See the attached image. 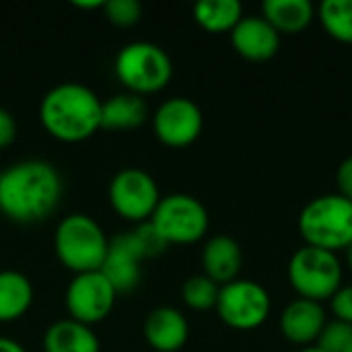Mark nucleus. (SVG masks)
<instances>
[{
    "label": "nucleus",
    "mask_w": 352,
    "mask_h": 352,
    "mask_svg": "<svg viewBox=\"0 0 352 352\" xmlns=\"http://www.w3.org/2000/svg\"><path fill=\"white\" fill-rule=\"evenodd\" d=\"M64 194L60 171L43 159H25L0 173V212L19 225H35L56 212Z\"/></svg>",
    "instance_id": "obj_1"
},
{
    "label": "nucleus",
    "mask_w": 352,
    "mask_h": 352,
    "mask_svg": "<svg viewBox=\"0 0 352 352\" xmlns=\"http://www.w3.org/2000/svg\"><path fill=\"white\" fill-rule=\"evenodd\" d=\"M101 99L82 82H60L39 103L43 130L60 142H82L101 130Z\"/></svg>",
    "instance_id": "obj_2"
},
{
    "label": "nucleus",
    "mask_w": 352,
    "mask_h": 352,
    "mask_svg": "<svg viewBox=\"0 0 352 352\" xmlns=\"http://www.w3.org/2000/svg\"><path fill=\"white\" fill-rule=\"evenodd\" d=\"M54 250L60 264L72 274L97 272L105 262L109 239L93 217L72 212L58 223Z\"/></svg>",
    "instance_id": "obj_3"
},
{
    "label": "nucleus",
    "mask_w": 352,
    "mask_h": 352,
    "mask_svg": "<svg viewBox=\"0 0 352 352\" xmlns=\"http://www.w3.org/2000/svg\"><path fill=\"white\" fill-rule=\"evenodd\" d=\"M297 229L305 245L346 252L352 245V202L338 192L318 196L301 208Z\"/></svg>",
    "instance_id": "obj_4"
},
{
    "label": "nucleus",
    "mask_w": 352,
    "mask_h": 352,
    "mask_svg": "<svg viewBox=\"0 0 352 352\" xmlns=\"http://www.w3.org/2000/svg\"><path fill=\"white\" fill-rule=\"evenodd\" d=\"M113 72L128 93L144 97L169 85L173 62L169 54L153 41H130L118 52Z\"/></svg>",
    "instance_id": "obj_5"
},
{
    "label": "nucleus",
    "mask_w": 352,
    "mask_h": 352,
    "mask_svg": "<svg viewBox=\"0 0 352 352\" xmlns=\"http://www.w3.org/2000/svg\"><path fill=\"white\" fill-rule=\"evenodd\" d=\"M289 283L301 299L330 301L334 293L344 285V268L338 254L303 245L289 260Z\"/></svg>",
    "instance_id": "obj_6"
},
{
    "label": "nucleus",
    "mask_w": 352,
    "mask_h": 352,
    "mask_svg": "<svg viewBox=\"0 0 352 352\" xmlns=\"http://www.w3.org/2000/svg\"><path fill=\"white\" fill-rule=\"evenodd\" d=\"M151 223L167 245H190L200 241L210 225L206 206L190 194L161 196Z\"/></svg>",
    "instance_id": "obj_7"
},
{
    "label": "nucleus",
    "mask_w": 352,
    "mask_h": 352,
    "mask_svg": "<svg viewBox=\"0 0 352 352\" xmlns=\"http://www.w3.org/2000/svg\"><path fill=\"white\" fill-rule=\"evenodd\" d=\"M214 309L225 326L239 332H252L264 326L268 320L272 311V299L260 283L237 278L221 287Z\"/></svg>",
    "instance_id": "obj_8"
},
{
    "label": "nucleus",
    "mask_w": 352,
    "mask_h": 352,
    "mask_svg": "<svg viewBox=\"0 0 352 352\" xmlns=\"http://www.w3.org/2000/svg\"><path fill=\"white\" fill-rule=\"evenodd\" d=\"M107 198L116 214L134 225L151 221L161 192L155 177L140 167H126L118 171L107 188Z\"/></svg>",
    "instance_id": "obj_9"
},
{
    "label": "nucleus",
    "mask_w": 352,
    "mask_h": 352,
    "mask_svg": "<svg viewBox=\"0 0 352 352\" xmlns=\"http://www.w3.org/2000/svg\"><path fill=\"white\" fill-rule=\"evenodd\" d=\"M118 293L109 285V280L97 272H85L74 274V278L68 283L64 293V305L68 309L70 320L80 322L85 326H93L103 322L113 305H116Z\"/></svg>",
    "instance_id": "obj_10"
},
{
    "label": "nucleus",
    "mask_w": 352,
    "mask_h": 352,
    "mask_svg": "<svg viewBox=\"0 0 352 352\" xmlns=\"http://www.w3.org/2000/svg\"><path fill=\"white\" fill-rule=\"evenodd\" d=\"M204 128V116L196 101L188 97H169L153 113L155 136L169 148H184L198 140Z\"/></svg>",
    "instance_id": "obj_11"
},
{
    "label": "nucleus",
    "mask_w": 352,
    "mask_h": 352,
    "mask_svg": "<svg viewBox=\"0 0 352 352\" xmlns=\"http://www.w3.org/2000/svg\"><path fill=\"white\" fill-rule=\"evenodd\" d=\"M142 252L132 231L120 233L109 239V250L101 266V274L109 280L113 291L130 293L140 285L142 278Z\"/></svg>",
    "instance_id": "obj_12"
},
{
    "label": "nucleus",
    "mask_w": 352,
    "mask_h": 352,
    "mask_svg": "<svg viewBox=\"0 0 352 352\" xmlns=\"http://www.w3.org/2000/svg\"><path fill=\"white\" fill-rule=\"evenodd\" d=\"M229 35L233 50L252 62L270 60L280 50V33L262 14H243Z\"/></svg>",
    "instance_id": "obj_13"
},
{
    "label": "nucleus",
    "mask_w": 352,
    "mask_h": 352,
    "mask_svg": "<svg viewBox=\"0 0 352 352\" xmlns=\"http://www.w3.org/2000/svg\"><path fill=\"white\" fill-rule=\"evenodd\" d=\"M328 324V314L324 309V303L309 301V299H293L285 305L278 318L280 334L299 346H311L318 342L324 326Z\"/></svg>",
    "instance_id": "obj_14"
},
{
    "label": "nucleus",
    "mask_w": 352,
    "mask_h": 352,
    "mask_svg": "<svg viewBox=\"0 0 352 352\" xmlns=\"http://www.w3.org/2000/svg\"><path fill=\"white\" fill-rule=\"evenodd\" d=\"M142 334L153 351L177 352L190 338V324L177 307L161 305L146 316Z\"/></svg>",
    "instance_id": "obj_15"
},
{
    "label": "nucleus",
    "mask_w": 352,
    "mask_h": 352,
    "mask_svg": "<svg viewBox=\"0 0 352 352\" xmlns=\"http://www.w3.org/2000/svg\"><path fill=\"white\" fill-rule=\"evenodd\" d=\"M202 274L214 280L219 287L229 285L239 278L243 266V252L241 245L229 235H214L202 248Z\"/></svg>",
    "instance_id": "obj_16"
},
{
    "label": "nucleus",
    "mask_w": 352,
    "mask_h": 352,
    "mask_svg": "<svg viewBox=\"0 0 352 352\" xmlns=\"http://www.w3.org/2000/svg\"><path fill=\"white\" fill-rule=\"evenodd\" d=\"M148 120V105L142 95L118 93L101 103V128L111 132H128L140 128Z\"/></svg>",
    "instance_id": "obj_17"
},
{
    "label": "nucleus",
    "mask_w": 352,
    "mask_h": 352,
    "mask_svg": "<svg viewBox=\"0 0 352 352\" xmlns=\"http://www.w3.org/2000/svg\"><path fill=\"white\" fill-rule=\"evenodd\" d=\"M43 352H99V338L91 330L74 320L54 322L43 334Z\"/></svg>",
    "instance_id": "obj_18"
},
{
    "label": "nucleus",
    "mask_w": 352,
    "mask_h": 352,
    "mask_svg": "<svg viewBox=\"0 0 352 352\" xmlns=\"http://www.w3.org/2000/svg\"><path fill=\"white\" fill-rule=\"evenodd\" d=\"M262 16L283 35L301 33L316 19V6L309 0H266Z\"/></svg>",
    "instance_id": "obj_19"
},
{
    "label": "nucleus",
    "mask_w": 352,
    "mask_h": 352,
    "mask_svg": "<svg viewBox=\"0 0 352 352\" xmlns=\"http://www.w3.org/2000/svg\"><path fill=\"white\" fill-rule=\"evenodd\" d=\"M33 285L19 270H0V324L21 320L33 305Z\"/></svg>",
    "instance_id": "obj_20"
},
{
    "label": "nucleus",
    "mask_w": 352,
    "mask_h": 352,
    "mask_svg": "<svg viewBox=\"0 0 352 352\" xmlns=\"http://www.w3.org/2000/svg\"><path fill=\"white\" fill-rule=\"evenodd\" d=\"M196 23L210 33H231L243 19V4L239 0H200L194 4Z\"/></svg>",
    "instance_id": "obj_21"
},
{
    "label": "nucleus",
    "mask_w": 352,
    "mask_h": 352,
    "mask_svg": "<svg viewBox=\"0 0 352 352\" xmlns=\"http://www.w3.org/2000/svg\"><path fill=\"white\" fill-rule=\"evenodd\" d=\"M316 14L330 37L352 43V0H324Z\"/></svg>",
    "instance_id": "obj_22"
},
{
    "label": "nucleus",
    "mask_w": 352,
    "mask_h": 352,
    "mask_svg": "<svg viewBox=\"0 0 352 352\" xmlns=\"http://www.w3.org/2000/svg\"><path fill=\"white\" fill-rule=\"evenodd\" d=\"M219 291L221 287L214 280H210L206 274H194L184 283L182 299L194 311H208L217 307Z\"/></svg>",
    "instance_id": "obj_23"
},
{
    "label": "nucleus",
    "mask_w": 352,
    "mask_h": 352,
    "mask_svg": "<svg viewBox=\"0 0 352 352\" xmlns=\"http://www.w3.org/2000/svg\"><path fill=\"white\" fill-rule=\"evenodd\" d=\"M352 344V326L332 320L324 326L316 346L324 352H344Z\"/></svg>",
    "instance_id": "obj_24"
},
{
    "label": "nucleus",
    "mask_w": 352,
    "mask_h": 352,
    "mask_svg": "<svg viewBox=\"0 0 352 352\" xmlns=\"http://www.w3.org/2000/svg\"><path fill=\"white\" fill-rule=\"evenodd\" d=\"M103 12L109 23L118 27H132L142 16V4L138 0H107L103 2Z\"/></svg>",
    "instance_id": "obj_25"
},
{
    "label": "nucleus",
    "mask_w": 352,
    "mask_h": 352,
    "mask_svg": "<svg viewBox=\"0 0 352 352\" xmlns=\"http://www.w3.org/2000/svg\"><path fill=\"white\" fill-rule=\"evenodd\" d=\"M132 233H134V237H136V241L140 245V252H142L144 260L157 258V256H161L169 248L167 241L159 235V231L155 229V225L151 221L136 225V229Z\"/></svg>",
    "instance_id": "obj_26"
},
{
    "label": "nucleus",
    "mask_w": 352,
    "mask_h": 352,
    "mask_svg": "<svg viewBox=\"0 0 352 352\" xmlns=\"http://www.w3.org/2000/svg\"><path fill=\"white\" fill-rule=\"evenodd\" d=\"M328 303L334 320L352 326V285H342Z\"/></svg>",
    "instance_id": "obj_27"
},
{
    "label": "nucleus",
    "mask_w": 352,
    "mask_h": 352,
    "mask_svg": "<svg viewBox=\"0 0 352 352\" xmlns=\"http://www.w3.org/2000/svg\"><path fill=\"white\" fill-rule=\"evenodd\" d=\"M19 128L12 118V113L4 107H0V148H8L16 140Z\"/></svg>",
    "instance_id": "obj_28"
},
{
    "label": "nucleus",
    "mask_w": 352,
    "mask_h": 352,
    "mask_svg": "<svg viewBox=\"0 0 352 352\" xmlns=\"http://www.w3.org/2000/svg\"><path fill=\"white\" fill-rule=\"evenodd\" d=\"M336 186H338V194L352 202V155L338 165Z\"/></svg>",
    "instance_id": "obj_29"
},
{
    "label": "nucleus",
    "mask_w": 352,
    "mask_h": 352,
    "mask_svg": "<svg viewBox=\"0 0 352 352\" xmlns=\"http://www.w3.org/2000/svg\"><path fill=\"white\" fill-rule=\"evenodd\" d=\"M0 352H27L25 346L12 338H6V336H0Z\"/></svg>",
    "instance_id": "obj_30"
},
{
    "label": "nucleus",
    "mask_w": 352,
    "mask_h": 352,
    "mask_svg": "<svg viewBox=\"0 0 352 352\" xmlns=\"http://www.w3.org/2000/svg\"><path fill=\"white\" fill-rule=\"evenodd\" d=\"M74 6H76V8H82V10H93V8H103V2H101V0H89V2H85V0L78 2V0H76Z\"/></svg>",
    "instance_id": "obj_31"
},
{
    "label": "nucleus",
    "mask_w": 352,
    "mask_h": 352,
    "mask_svg": "<svg viewBox=\"0 0 352 352\" xmlns=\"http://www.w3.org/2000/svg\"><path fill=\"white\" fill-rule=\"evenodd\" d=\"M346 266L351 268V272H352V245L346 250Z\"/></svg>",
    "instance_id": "obj_32"
},
{
    "label": "nucleus",
    "mask_w": 352,
    "mask_h": 352,
    "mask_svg": "<svg viewBox=\"0 0 352 352\" xmlns=\"http://www.w3.org/2000/svg\"><path fill=\"white\" fill-rule=\"evenodd\" d=\"M299 352H324L322 349H318V346H305V349H301Z\"/></svg>",
    "instance_id": "obj_33"
},
{
    "label": "nucleus",
    "mask_w": 352,
    "mask_h": 352,
    "mask_svg": "<svg viewBox=\"0 0 352 352\" xmlns=\"http://www.w3.org/2000/svg\"><path fill=\"white\" fill-rule=\"evenodd\" d=\"M344 352H352V344H351V346H349V349H346V351H344Z\"/></svg>",
    "instance_id": "obj_34"
}]
</instances>
